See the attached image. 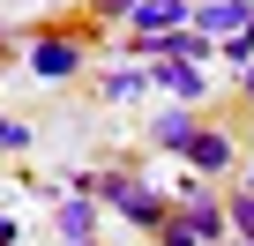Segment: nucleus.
<instances>
[{"label":"nucleus","mask_w":254,"mask_h":246,"mask_svg":"<svg viewBox=\"0 0 254 246\" xmlns=\"http://www.w3.org/2000/svg\"><path fill=\"white\" fill-rule=\"evenodd\" d=\"M97 194H105V201H112V209H120L127 224H142V231H157V224L172 216L157 187H142V179H120V172H112V179H97Z\"/></svg>","instance_id":"1"},{"label":"nucleus","mask_w":254,"mask_h":246,"mask_svg":"<svg viewBox=\"0 0 254 246\" xmlns=\"http://www.w3.org/2000/svg\"><path fill=\"white\" fill-rule=\"evenodd\" d=\"M209 45H217V38H209L202 23H194V30L172 23V30H142V38H127V52H142V60H209Z\"/></svg>","instance_id":"2"},{"label":"nucleus","mask_w":254,"mask_h":246,"mask_svg":"<svg viewBox=\"0 0 254 246\" xmlns=\"http://www.w3.org/2000/svg\"><path fill=\"white\" fill-rule=\"evenodd\" d=\"M30 67H38L45 82H67V75L82 67V52H75L67 38H38V45H30Z\"/></svg>","instance_id":"3"},{"label":"nucleus","mask_w":254,"mask_h":246,"mask_svg":"<svg viewBox=\"0 0 254 246\" xmlns=\"http://www.w3.org/2000/svg\"><path fill=\"white\" fill-rule=\"evenodd\" d=\"M90 224H97V201H90V187H75V194L60 201V216H53V231H60L67 246H82V239H90Z\"/></svg>","instance_id":"4"},{"label":"nucleus","mask_w":254,"mask_h":246,"mask_svg":"<svg viewBox=\"0 0 254 246\" xmlns=\"http://www.w3.org/2000/svg\"><path fill=\"white\" fill-rule=\"evenodd\" d=\"M187 164H194V172H224V164H232V142H224L217 127H194V135H187Z\"/></svg>","instance_id":"5"},{"label":"nucleus","mask_w":254,"mask_h":246,"mask_svg":"<svg viewBox=\"0 0 254 246\" xmlns=\"http://www.w3.org/2000/svg\"><path fill=\"white\" fill-rule=\"evenodd\" d=\"M172 23H194L187 0H142L135 8V30H172Z\"/></svg>","instance_id":"6"},{"label":"nucleus","mask_w":254,"mask_h":246,"mask_svg":"<svg viewBox=\"0 0 254 246\" xmlns=\"http://www.w3.org/2000/svg\"><path fill=\"white\" fill-rule=\"evenodd\" d=\"M187 135H194V119H187V104L157 112V127H150V142H157V149H187Z\"/></svg>","instance_id":"7"},{"label":"nucleus","mask_w":254,"mask_h":246,"mask_svg":"<svg viewBox=\"0 0 254 246\" xmlns=\"http://www.w3.org/2000/svg\"><path fill=\"white\" fill-rule=\"evenodd\" d=\"M157 82H165L172 97H187V104L202 97V75H194V60H157Z\"/></svg>","instance_id":"8"},{"label":"nucleus","mask_w":254,"mask_h":246,"mask_svg":"<svg viewBox=\"0 0 254 246\" xmlns=\"http://www.w3.org/2000/svg\"><path fill=\"white\" fill-rule=\"evenodd\" d=\"M247 15H254L247 0H209V8H194V23H202V30H239Z\"/></svg>","instance_id":"9"},{"label":"nucleus","mask_w":254,"mask_h":246,"mask_svg":"<svg viewBox=\"0 0 254 246\" xmlns=\"http://www.w3.org/2000/svg\"><path fill=\"white\" fill-rule=\"evenodd\" d=\"M157 239H165V246H209V239L194 231V216H187V209H180V216H165V224H157Z\"/></svg>","instance_id":"10"},{"label":"nucleus","mask_w":254,"mask_h":246,"mask_svg":"<svg viewBox=\"0 0 254 246\" xmlns=\"http://www.w3.org/2000/svg\"><path fill=\"white\" fill-rule=\"evenodd\" d=\"M232 231H239V246H254V179L232 194Z\"/></svg>","instance_id":"11"},{"label":"nucleus","mask_w":254,"mask_h":246,"mask_svg":"<svg viewBox=\"0 0 254 246\" xmlns=\"http://www.w3.org/2000/svg\"><path fill=\"white\" fill-rule=\"evenodd\" d=\"M187 216H194V231H202V239H217V231H224V224H232V209H209V201H202V194H194V201H187Z\"/></svg>","instance_id":"12"},{"label":"nucleus","mask_w":254,"mask_h":246,"mask_svg":"<svg viewBox=\"0 0 254 246\" xmlns=\"http://www.w3.org/2000/svg\"><path fill=\"white\" fill-rule=\"evenodd\" d=\"M105 97H120V104L142 97V75H135V67H127V75H105Z\"/></svg>","instance_id":"13"},{"label":"nucleus","mask_w":254,"mask_h":246,"mask_svg":"<svg viewBox=\"0 0 254 246\" xmlns=\"http://www.w3.org/2000/svg\"><path fill=\"white\" fill-rule=\"evenodd\" d=\"M217 45L232 52V67H247V60H254V30H247V23H239V38H217Z\"/></svg>","instance_id":"14"},{"label":"nucleus","mask_w":254,"mask_h":246,"mask_svg":"<svg viewBox=\"0 0 254 246\" xmlns=\"http://www.w3.org/2000/svg\"><path fill=\"white\" fill-rule=\"evenodd\" d=\"M8 149H30V127H23V119H0V157H8Z\"/></svg>","instance_id":"15"},{"label":"nucleus","mask_w":254,"mask_h":246,"mask_svg":"<svg viewBox=\"0 0 254 246\" xmlns=\"http://www.w3.org/2000/svg\"><path fill=\"white\" fill-rule=\"evenodd\" d=\"M97 8H105V15H135L142 0H97Z\"/></svg>","instance_id":"16"},{"label":"nucleus","mask_w":254,"mask_h":246,"mask_svg":"<svg viewBox=\"0 0 254 246\" xmlns=\"http://www.w3.org/2000/svg\"><path fill=\"white\" fill-rule=\"evenodd\" d=\"M0 246H15V216H0Z\"/></svg>","instance_id":"17"},{"label":"nucleus","mask_w":254,"mask_h":246,"mask_svg":"<svg viewBox=\"0 0 254 246\" xmlns=\"http://www.w3.org/2000/svg\"><path fill=\"white\" fill-rule=\"evenodd\" d=\"M239 90H247V97H254V60H247V67H239Z\"/></svg>","instance_id":"18"},{"label":"nucleus","mask_w":254,"mask_h":246,"mask_svg":"<svg viewBox=\"0 0 254 246\" xmlns=\"http://www.w3.org/2000/svg\"><path fill=\"white\" fill-rule=\"evenodd\" d=\"M82 246H90V239H82Z\"/></svg>","instance_id":"19"}]
</instances>
